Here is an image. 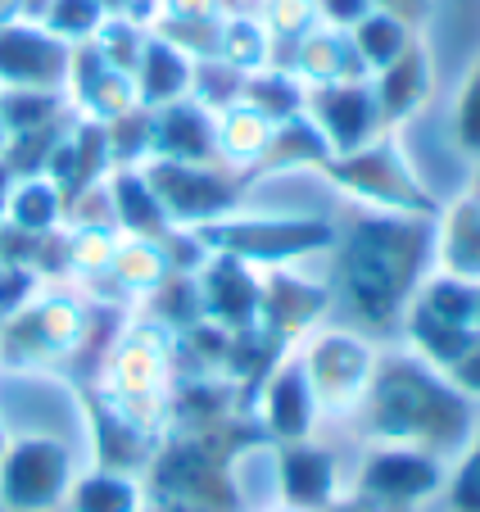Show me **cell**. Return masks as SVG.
Masks as SVG:
<instances>
[{"label":"cell","instance_id":"obj_6","mask_svg":"<svg viewBox=\"0 0 480 512\" xmlns=\"http://www.w3.org/2000/svg\"><path fill=\"white\" fill-rule=\"evenodd\" d=\"M304 372L313 381L317 413H354L363 408L367 386L376 377V354L367 340L349 336V331H322L304 354Z\"/></svg>","mask_w":480,"mask_h":512},{"label":"cell","instance_id":"obj_32","mask_svg":"<svg viewBox=\"0 0 480 512\" xmlns=\"http://www.w3.org/2000/svg\"><path fill=\"white\" fill-rule=\"evenodd\" d=\"M449 381H453V386H458L467 399H480V336H476V345H471L467 354H462L458 363L449 368Z\"/></svg>","mask_w":480,"mask_h":512},{"label":"cell","instance_id":"obj_17","mask_svg":"<svg viewBox=\"0 0 480 512\" xmlns=\"http://www.w3.org/2000/svg\"><path fill=\"white\" fill-rule=\"evenodd\" d=\"M431 259L440 263V272L480 286V191H471L467 200H458L435 227V250Z\"/></svg>","mask_w":480,"mask_h":512},{"label":"cell","instance_id":"obj_28","mask_svg":"<svg viewBox=\"0 0 480 512\" xmlns=\"http://www.w3.org/2000/svg\"><path fill=\"white\" fill-rule=\"evenodd\" d=\"M476 300H480L476 281L449 277V272L431 277V281L422 286V295H417V304H422V309H431L435 318L458 322V327H471V331H476Z\"/></svg>","mask_w":480,"mask_h":512},{"label":"cell","instance_id":"obj_23","mask_svg":"<svg viewBox=\"0 0 480 512\" xmlns=\"http://www.w3.org/2000/svg\"><path fill=\"white\" fill-rule=\"evenodd\" d=\"M408 331H413V345H417V354H422V363H435L440 372H449L480 336V331H471V327L435 318V313L422 309L417 300H413V309H408Z\"/></svg>","mask_w":480,"mask_h":512},{"label":"cell","instance_id":"obj_22","mask_svg":"<svg viewBox=\"0 0 480 512\" xmlns=\"http://www.w3.org/2000/svg\"><path fill=\"white\" fill-rule=\"evenodd\" d=\"M327 159H331L327 136L317 132V123L308 118V109H304V114H295V118H286V123L272 127L268 150H263V159L254 168H299V164L322 168Z\"/></svg>","mask_w":480,"mask_h":512},{"label":"cell","instance_id":"obj_16","mask_svg":"<svg viewBox=\"0 0 480 512\" xmlns=\"http://www.w3.org/2000/svg\"><path fill=\"white\" fill-rule=\"evenodd\" d=\"M132 82H136L141 109H164V105H173V100H186V91H191V82H195V64L182 55L177 41L150 37L132 68Z\"/></svg>","mask_w":480,"mask_h":512},{"label":"cell","instance_id":"obj_12","mask_svg":"<svg viewBox=\"0 0 480 512\" xmlns=\"http://www.w3.org/2000/svg\"><path fill=\"white\" fill-rule=\"evenodd\" d=\"M340 476L336 458L313 440H290L277 445V499L299 512H327L336 503Z\"/></svg>","mask_w":480,"mask_h":512},{"label":"cell","instance_id":"obj_38","mask_svg":"<svg viewBox=\"0 0 480 512\" xmlns=\"http://www.w3.org/2000/svg\"><path fill=\"white\" fill-rule=\"evenodd\" d=\"M5 445H10V435H5V426H0V454H5Z\"/></svg>","mask_w":480,"mask_h":512},{"label":"cell","instance_id":"obj_20","mask_svg":"<svg viewBox=\"0 0 480 512\" xmlns=\"http://www.w3.org/2000/svg\"><path fill=\"white\" fill-rule=\"evenodd\" d=\"M376 105H381L385 123H404L422 109V100L431 96V64H426V50L417 41H408V50L394 59L390 68H381L376 78Z\"/></svg>","mask_w":480,"mask_h":512},{"label":"cell","instance_id":"obj_30","mask_svg":"<svg viewBox=\"0 0 480 512\" xmlns=\"http://www.w3.org/2000/svg\"><path fill=\"white\" fill-rule=\"evenodd\" d=\"M100 0H55V10H50V28L55 37H91L100 28Z\"/></svg>","mask_w":480,"mask_h":512},{"label":"cell","instance_id":"obj_40","mask_svg":"<svg viewBox=\"0 0 480 512\" xmlns=\"http://www.w3.org/2000/svg\"><path fill=\"white\" fill-rule=\"evenodd\" d=\"M480 290V286H476ZM476 331H480V300H476Z\"/></svg>","mask_w":480,"mask_h":512},{"label":"cell","instance_id":"obj_9","mask_svg":"<svg viewBox=\"0 0 480 512\" xmlns=\"http://www.w3.org/2000/svg\"><path fill=\"white\" fill-rule=\"evenodd\" d=\"M82 340V313L68 300H32L19 309L0 336V363L28 368V363H50L68 354Z\"/></svg>","mask_w":480,"mask_h":512},{"label":"cell","instance_id":"obj_21","mask_svg":"<svg viewBox=\"0 0 480 512\" xmlns=\"http://www.w3.org/2000/svg\"><path fill=\"white\" fill-rule=\"evenodd\" d=\"M64 503L73 512H141L145 508V485L136 481L132 472L96 467V472L77 476Z\"/></svg>","mask_w":480,"mask_h":512},{"label":"cell","instance_id":"obj_18","mask_svg":"<svg viewBox=\"0 0 480 512\" xmlns=\"http://www.w3.org/2000/svg\"><path fill=\"white\" fill-rule=\"evenodd\" d=\"M327 309V290L308 286V281L295 277H272L263 286V300H259V322L250 331H268L277 340H290Z\"/></svg>","mask_w":480,"mask_h":512},{"label":"cell","instance_id":"obj_31","mask_svg":"<svg viewBox=\"0 0 480 512\" xmlns=\"http://www.w3.org/2000/svg\"><path fill=\"white\" fill-rule=\"evenodd\" d=\"M449 499L458 512H480V431L471 435L467 454H462V467L449 481Z\"/></svg>","mask_w":480,"mask_h":512},{"label":"cell","instance_id":"obj_8","mask_svg":"<svg viewBox=\"0 0 480 512\" xmlns=\"http://www.w3.org/2000/svg\"><path fill=\"white\" fill-rule=\"evenodd\" d=\"M440 485H444V467L435 454L413 445H381L363 463L358 494H367L372 503H381L390 512H404L413 503H422L426 494H435Z\"/></svg>","mask_w":480,"mask_h":512},{"label":"cell","instance_id":"obj_36","mask_svg":"<svg viewBox=\"0 0 480 512\" xmlns=\"http://www.w3.org/2000/svg\"><path fill=\"white\" fill-rule=\"evenodd\" d=\"M10 186H14V173L5 168V159H0V213H5V200H10Z\"/></svg>","mask_w":480,"mask_h":512},{"label":"cell","instance_id":"obj_1","mask_svg":"<svg viewBox=\"0 0 480 512\" xmlns=\"http://www.w3.org/2000/svg\"><path fill=\"white\" fill-rule=\"evenodd\" d=\"M367 431L385 445H413L426 454H467L471 435V404L449 372H431V363L404 354L376 363V377L363 399Z\"/></svg>","mask_w":480,"mask_h":512},{"label":"cell","instance_id":"obj_2","mask_svg":"<svg viewBox=\"0 0 480 512\" xmlns=\"http://www.w3.org/2000/svg\"><path fill=\"white\" fill-rule=\"evenodd\" d=\"M435 250V223L394 213V218H367L349 232L336 259V290L345 304L372 327H385L394 313L413 300L422 268Z\"/></svg>","mask_w":480,"mask_h":512},{"label":"cell","instance_id":"obj_5","mask_svg":"<svg viewBox=\"0 0 480 512\" xmlns=\"http://www.w3.org/2000/svg\"><path fill=\"white\" fill-rule=\"evenodd\" d=\"M77 472L73 454L46 435L10 440L0 454V503L5 512H55L68 499Z\"/></svg>","mask_w":480,"mask_h":512},{"label":"cell","instance_id":"obj_7","mask_svg":"<svg viewBox=\"0 0 480 512\" xmlns=\"http://www.w3.org/2000/svg\"><path fill=\"white\" fill-rule=\"evenodd\" d=\"M141 173H145V182H150V191L159 195V204H164L168 223H182V227L218 223V218H227L240 200L236 182L213 173V164L150 159V164H141Z\"/></svg>","mask_w":480,"mask_h":512},{"label":"cell","instance_id":"obj_37","mask_svg":"<svg viewBox=\"0 0 480 512\" xmlns=\"http://www.w3.org/2000/svg\"><path fill=\"white\" fill-rule=\"evenodd\" d=\"M5 141H10V132H5V114H0V155H5Z\"/></svg>","mask_w":480,"mask_h":512},{"label":"cell","instance_id":"obj_4","mask_svg":"<svg viewBox=\"0 0 480 512\" xmlns=\"http://www.w3.org/2000/svg\"><path fill=\"white\" fill-rule=\"evenodd\" d=\"M204 250L231 254L240 263H290L313 250H327L336 241L327 223L317 218H218V223L195 227Z\"/></svg>","mask_w":480,"mask_h":512},{"label":"cell","instance_id":"obj_13","mask_svg":"<svg viewBox=\"0 0 480 512\" xmlns=\"http://www.w3.org/2000/svg\"><path fill=\"white\" fill-rule=\"evenodd\" d=\"M150 114V159H173V164H213L218 159V114H209L195 100H173Z\"/></svg>","mask_w":480,"mask_h":512},{"label":"cell","instance_id":"obj_11","mask_svg":"<svg viewBox=\"0 0 480 512\" xmlns=\"http://www.w3.org/2000/svg\"><path fill=\"white\" fill-rule=\"evenodd\" d=\"M73 46L55 32L0 23V87H41L55 91L68 82Z\"/></svg>","mask_w":480,"mask_h":512},{"label":"cell","instance_id":"obj_26","mask_svg":"<svg viewBox=\"0 0 480 512\" xmlns=\"http://www.w3.org/2000/svg\"><path fill=\"white\" fill-rule=\"evenodd\" d=\"M240 105H250L254 114H263L272 127L286 123V118L304 114L308 91L299 87L286 73H245V91H240Z\"/></svg>","mask_w":480,"mask_h":512},{"label":"cell","instance_id":"obj_10","mask_svg":"<svg viewBox=\"0 0 480 512\" xmlns=\"http://www.w3.org/2000/svg\"><path fill=\"white\" fill-rule=\"evenodd\" d=\"M317 132L327 136L331 155H354L363 145H372L381 136V105H376V91L367 82H331V87H317L308 96Z\"/></svg>","mask_w":480,"mask_h":512},{"label":"cell","instance_id":"obj_15","mask_svg":"<svg viewBox=\"0 0 480 512\" xmlns=\"http://www.w3.org/2000/svg\"><path fill=\"white\" fill-rule=\"evenodd\" d=\"M317 395L313 381L304 372V358H286L277 363L263 386V426L277 445H290V440H308L317 426Z\"/></svg>","mask_w":480,"mask_h":512},{"label":"cell","instance_id":"obj_33","mask_svg":"<svg viewBox=\"0 0 480 512\" xmlns=\"http://www.w3.org/2000/svg\"><path fill=\"white\" fill-rule=\"evenodd\" d=\"M322 14H327L331 23H363L367 14H372V0H322Z\"/></svg>","mask_w":480,"mask_h":512},{"label":"cell","instance_id":"obj_29","mask_svg":"<svg viewBox=\"0 0 480 512\" xmlns=\"http://www.w3.org/2000/svg\"><path fill=\"white\" fill-rule=\"evenodd\" d=\"M453 136H458L462 155L480 159V59L471 64L467 82L458 91V105H453Z\"/></svg>","mask_w":480,"mask_h":512},{"label":"cell","instance_id":"obj_24","mask_svg":"<svg viewBox=\"0 0 480 512\" xmlns=\"http://www.w3.org/2000/svg\"><path fill=\"white\" fill-rule=\"evenodd\" d=\"M59 213H64V191H59L50 177H23V182L10 186V200H5V223L19 227V232H50V227L59 223Z\"/></svg>","mask_w":480,"mask_h":512},{"label":"cell","instance_id":"obj_27","mask_svg":"<svg viewBox=\"0 0 480 512\" xmlns=\"http://www.w3.org/2000/svg\"><path fill=\"white\" fill-rule=\"evenodd\" d=\"M354 28H358V32H354L349 41H354L358 59H363L367 68H376V73H381V68H390L394 59H399V55L408 50V41H413V37H408L404 23L390 19V14H381V10L367 14V19H363V23H354Z\"/></svg>","mask_w":480,"mask_h":512},{"label":"cell","instance_id":"obj_3","mask_svg":"<svg viewBox=\"0 0 480 512\" xmlns=\"http://www.w3.org/2000/svg\"><path fill=\"white\" fill-rule=\"evenodd\" d=\"M322 168L349 195L376 204V209L413 213V218H431L435 213V195H426V186L417 182V173L408 168V159L399 155V145L390 136H376L372 145H363L354 155H331Z\"/></svg>","mask_w":480,"mask_h":512},{"label":"cell","instance_id":"obj_19","mask_svg":"<svg viewBox=\"0 0 480 512\" xmlns=\"http://www.w3.org/2000/svg\"><path fill=\"white\" fill-rule=\"evenodd\" d=\"M109 204H114V223H123L136 241H168L173 223H168L159 195L150 191L141 168H118L109 177Z\"/></svg>","mask_w":480,"mask_h":512},{"label":"cell","instance_id":"obj_35","mask_svg":"<svg viewBox=\"0 0 480 512\" xmlns=\"http://www.w3.org/2000/svg\"><path fill=\"white\" fill-rule=\"evenodd\" d=\"M327 512H390V508H381V503H372L367 494H358V490H354V499H336Z\"/></svg>","mask_w":480,"mask_h":512},{"label":"cell","instance_id":"obj_25","mask_svg":"<svg viewBox=\"0 0 480 512\" xmlns=\"http://www.w3.org/2000/svg\"><path fill=\"white\" fill-rule=\"evenodd\" d=\"M272 123L263 114H254L250 105H231L218 114V159L227 164H259L268 150Z\"/></svg>","mask_w":480,"mask_h":512},{"label":"cell","instance_id":"obj_34","mask_svg":"<svg viewBox=\"0 0 480 512\" xmlns=\"http://www.w3.org/2000/svg\"><path fill=\"white\" fill-rule=\"evenodd\" d=\"M381 14H390V19H399L404 28H413L417 19L426 14V0H372Z\"/></svg>","mask_w":480,"mask_h":512},{"label":"cell","instance_id":"obj_39","mask_svg":"<svg viewBox=\"0 0 480 512\" xmlns=\"http://www.w3.org/2000/svg\"><path fill=\"white\" fill-rule=\"evenodd\" d=\"M263 512H299V508H286V503H277V508H263Z\"/></svg>","mask_w":480,"mask_h":512},{"label":"cell","instance_id":"obj_41","mask_svg":"<svg viewBox=\"0 0 480 512\" xmlns=\"http://www.w3.org/2000/svg\"><path fill=\"white\" fill-rule=\"evenodd\" d=\"M141 512H154V508H141Z\"/></svg>","mask_w":480,"mask_h":512},{"label":"cell","instance_id":"obj_14","mask_svg":"<svg viewBox=\"0 0 480 512\" xmlns=\"http://www.w3.org/2000/svg\"><path fill=\"white\" fill-rule=\"evenodd\" d=\"M200 300H204V313L218 318V327L250 331L259 322L263 281L254 277L250 263L231 259V254H209L204 277H200Z\"/></svg>","mask_w":480,"mask_h":512}]
</instances>
